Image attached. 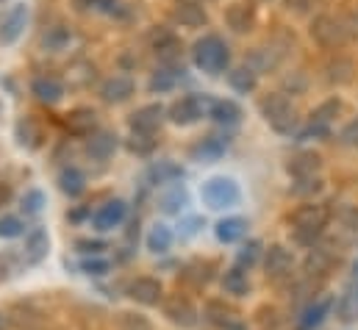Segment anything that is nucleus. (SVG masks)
Listing matches in <instances>:
<instances>
[{"label":"nucleus","instance_id":"58","mask_svg":"<svg viewBox=\"0 0 358 330\" xmlns=\"http://www.w3.org/2000/svg\"><path fill=\"white\" fill-rule=\"evenodd\" d=\"M356 145H358V142H356Z\"/></svg>","mask_w":358,"mask_h":330},{"label":"nucleus","instance_id":"16","mask_svg":"<svg viewBox=\"0 0 358 330\" xmlns=\"http://www.w3.org/2000/svg\"><path fill=\"white\" fill-rule=\"evenodd\" d=\"M173 20L180 28H206L208 25V14L197 0H178L173 8Z\"/></svg>","mask_w":358,"mask_h":330},{"label":"nucleus","instance_id":"49","mask_svg":"<svg viewBox=\"0 0 358 330\" xmlns=\"http://www.w3.org/2000/svg\"><path fill=\"white\" fill-rule=\"evenodd\" d=\"M306 76H303V73H292V76H286V78H283V86H286V89H292V94H297V92H303V89H306Z\"/></svg>","mask_w":358,"mask_h":330},{"label":"nucleus","instance_id":"52","mask_svg":"<svg viewBox=\"0 0 358 330\" xmlns=\"http://www.w3.org/2000/svg\"><path fill=\"white\" fill-rule=\"evenodd\" d=\"M220 330H248V325H245V322H242L236 314H231V317H228V320L220 325Z\"/></svg>","mask_w":358,"mask_h":330},{"label":"nucleus","instance_id":"42","mask_svg":"<svg viewBox=\"0 0 358 330\" xmlns=\"http://www.w3.org/2000/svg\"><path fill=\"white\" fill-rule=\"evenodd\" d=\"M259 258H262V242L253 239V242H248L245 248L239 250V255H236V266H242V269H253Z\"/></svg>","mask_w":358,"mask_h":330},{"label":"nucleus","instance_id":"22","mask_svg":"<svg viewBox=\"0 0 358 330\" xmlns=\"http://www.w3.org/2000/svg\"><path fill=\"white\" fill-rule=\"evenodd\" d=\"M334 297H325V300H314L306 311H303V317L297 320V330H320L325 325V320H328V314H331V308H334Z\"/></svg>","mask_w":358,"mask_h":330},{"label":"nucleus","instance_id":"55","mask_svg":"<svg viewBox=\"0 0 358 330\" xmlns=\"http://www.w3.org/2000/svg\"><path fill=\"white\" fill-rule=\"evenodd\" d=\"M8 200H11V189H8L6 183H0V208H3Z\"/></svg>","mask_w":358,"mask_h":330},{"label":"nucleus","instance_id":"43","mask_svg":"<svg viewBox=\"0 0 358 330\" xmlns=\"http://www.w3.org/2000/svg\"><path fill=\"white\" fill-rule=\"evenodd\" d=\"M117 330H153V325H150V320L142 317V314L122 311L120 320H117Z\"/></svg>","mask_w":358,"mask_h":330},{"label":"nucleus","instance_id":"28","mask_svg":"<svg viewBox=\"0 0 358 330\" xmlns=\"http://www.w3.org/2000/svg\"><path fill=\"white\" fill-rule=\"evenodd\" d=\"M186 206H189V194H186V189L178 186V183H173L170 189H164V192L159 194V208H162L164 214H170V217L180 214Z\"/></svg>","mask_w":358,"mask_h":330},{"label":"nucleus","instance_id":"57","mask_svg":"<svg viewBox=\"0 0 358 330\" xmlns=\"http://www.w3.org/2000/svg\"><path fill=\"white\" fill-rule=\"evenodd\" d=\"M0 3H3V0H0Z\"/></svg>","mask_w":358,"mask_h":330},{"label":"nucleus","instance_id":"9","mask_svg":"<svg viewBox=\"0 0 358 330\" xmlns=\"http://www.w3.org/2000/svg\"><path fill=\"white\" fill-rule=\"evenodd\" d=\"M128 297L139 306H159L164 300V283L150 275H139L128 283Z\"/></svg>","mask_w":358,"mask_h":330},{"label":"nucleus","instance_id":"36","mask_svg":"<svg viewBox=\"0 0 358 330\" xmlns=\"http://www.w3.org/2000/svg\"><path fill=\"white\" fill-rule=\"evenodd\" d=\"M339 111H342V103H339L336 97H331V100L320 103V106L311 111V122H314V125H322V128H331L334 120L339 117Z\"/></svg>","mask_w":358,"mask_h":330},{"label":"nucleus","instance_id":"44","mask_svg":"<svg viewBox=\"0 0 358 330\" xmlns=\"http://www.w3.org/2000/svg\"><path fill=\"white\" fill-rule=\"evenodd\" d=\"M22 234H25V222L20 217H11V214L0 217V239H17Z\"/></svg>","mask_w":358,"mask_h":330},{"label":"nucleus","instance_id":"5","mask_svg":"<svg viewBox=\"0 0 358 330\" xmlns=\"http://www.w3.org/2000/svg\"><path fill=\"white\" fill-rule=\"evenodd\" d=\"M308 34H311V39L320 48H328V50H336V48H342L350 39L348 36V28H345V20L342 17H334V14H317L311 20Z\"/></svg>","mask_w":358,"mask_h":330},{"label":"nucleus","instance_id":"7","mask_svg":"<svg viewBox=\"0 0 358 330\" xmlns=\"http://www.w3.org/2000/svg\"><path fill=\"white\" fill-rule=\"evenodd\" d=\"M150 45H153V53L162 62V67H178L180 56H183V45H180V39L173 31H167V28L153 31L150 34Z\"/></svg>","mask_w":358,"mask_h":330},{"label":"nucleus","instance_id":"33","mask_svg":"<svg viewBox=\"0 0 358 330\" xmlns=\"http://www.w3.org/2000/svg\"><path fill=\"white\" fill-rule=\"evenodd\" d=\"M125 148H128V153H134V156H139V159H148V156L156 153L159 139H156V134H131V136L125 139Z\"/></svg>","mask_w":358,"mask_h":330},{"label":"nucleus","instance_id":"39","mask_svg":"<svg viewBox=\"0 0 358 330\" xmlns=\"http://www.w3.org/2000/svg\"><path fill=\"white\" fill-rule=\"evenodd\" d=\"M20 208L25 217H39L45 211V194L39 189H28L22 197H20Z\"/></svg>","mask_w":358,"mask_h":330},{"label":"nucleus","instance_id":"54","mask_svg":"<svg viewBox=\"0 0 358 330\" xmlns=\"http://www.w3.org/2000/svg\"><path fill=\"white\" fill-rule=\"evenodd\" d=\"M67 217H70V222H81V220H87V217L92 220V211L90 208H78V211H73V214H67Z\"/></svg>","mask_w":358,"mask_h":330},{"label":"nucleus","instance_id":"38","mask_svg":"<svg viewBox=\"0 0 358 330\" xmlns=\"http://www.w3.org/2000/svg\"><path fill=\"white\" fill-rule=\"evenodd\" d=\"M353 70H356V64H353L348 56H336V59H331V64H328V81L348 83L353 78Z\"/></svg>","mask_w":358,"mask_h":330},{"label":"nucleus","instance_id":"25","mask_svg":"<svg viewBox=\"0 0 358 330\" xmlns=\"http://www.w3.org/2000/svg\"><path fill=\"white\" fill-rule=\"evenodd\" d=\"M245 234H248V220H242V217H225L214 225V236L222 245H234V242L245 239Z\"/></svg>","mask_w":358,"mask_h":330},{"label":"nucleus","instance_id":"27","mask_svg":"<svg viewBox=\"0 0 358 330\" xmlns=\"http://www.w3.org/2000/svg\"><path fill=\"white\" fill-rule=\"evenodd\" d=\"M59 189L67 194V197H81L87 192V175L78 169V166H64L59 172Z\"/></svg>","mask_w":358,"mask_h":330},{"label":"nucleus","instance_id":"24","mask_svg":"<svg viewBox=\"0 0 358 330\" xmlns=\"http://www.w3.org/2000/svg\"><path fill=\"white\" fill-rule=\"evenodd\" d=\"M334 266V252L325 248H314L308 250V255H306V261H303V269H306V278H322V275H328V269Z\"/></svg>","mask_w":358,"mask_h":330},{"label":"nucleus","instance_id":"6","mask_svg":"<svg viewBox=\"0 0 358 330\" xmlns=\"http://www.w3.org/2000/svg\"><path fill=\"white\" fill-rule=\"evenodd\" d=\"M208 100L206 94H183L167 108V120L173 125H194L208 114Z\"/></svg>","mask_w":358,"mask_h":330},{"label":"nucleus","instance_id":"4","mask_svg":"<svg viewBox=\"0 0 358 330\" xmlns=\"http://www.w3.org/2000/svg\"><path fill=\"white\" fill-rule=\"evenodd\" d=\"M200 197L208 208L214 211H222V208H234L242 197L239 192V183L234 178H225V175H217V178H208L200 189Z\"/></svg>","mask_w":358,"mask_h":330},{"label":"nucleus","instance_id":"13","mask_svg":"<svg viewBox=\"0 0 358 330\" xmlns=\"http://www.w3.org/2000/svg\"><path fill=\"white\" fill-rule=\"evenodd\" d=\"M120 148V136L108 128H97L87 139V156L92 162H108Z\"/></svg>","mask_w":358,"mask_h":330},{"label":"nucleus","instance_id":"41","mask_svg":"<svg viewBox=\"0 0 358 330\" xmlns=\"http://www.w3.org/2000/svg\"><path fill=\"white\" fill-rule=\"evenodd\" d=\"M231 314H234V311H231L222 300H208V303H206V308H203V317H206L211 325H217V328H220Z\"/></svg>","mask_w":358,"mask_h":330},{"label":"nucleus","instance_id":"11","mask_svg":"<svg viewBox=\"0 0 358 330\" xmlns=\"http://www.w3.org/2000/svg\"><path fill=\"white\" fill-rule=\"evenodd\" d=\"M264 269H267V278H272V280L289 278L294 269V252L286 245H269L264 250Z\"/></svg>","mask_w":358,"mask_h":330},{"label":"nucleus","instance_id":"18","mask_svg":"<svg viewBox=\"0 0 358 330\" xmlns=\"http://www.w3.org/2000/svg\"><path fill=\"white\" fill-rule=\"evenodd\" d=\"M31 94L45 106H56L64 100V83L56 76H36L31 81Z\"/></svg>","mask_w":358,"mask_h":330},{"label":"nucleus","instance_id":"15","mask_svg":"<svg viewBox=\"0 0 358 330\" xmlns=\"http://www.w3.org/2000/svg\"><path fill=\"white\" fill-rule=\"evenodd\" d=\"M48 252H50V236H48L45 228H34V231L25 234V245H22L25 264L36 266V264H42L48 258Z\"/></svg>","mask_w":358,"mask_h":330},{"label":"nucleus","instance_id":"31","mask_svg":"<svg viewBox=\"0 0 358 330\" xmlns=\"http://www.w3.org/2000/svg\"><path fill=\"white\" fill-rule=\"evenodd\" d=\"M14 134H17V142H20V148H28V150L39 148V139H42V128L36 125V120H34V117H22V120L17 122V128H14Z\"/></svg>","mask_w":358,"mask_h":330},{"label":"nucleus","instance_id":"53","mask_svg":"<svg viewBox=\"0 0 358 330\" xmlns=\"http://www.w3.org/2000/svg\"><path fill=\"white\" fill-rule=\"evenodd\" d=\"M342 20H345V28H348V36H358V14L342 17Z\"/></svg>","mask_w":358,"mask_h":330},{"label":"nucleus","instance_id":"19","mask_svg":"<svg viewBox=\"0 0 358 330\" xmlns=\"http://www.w3.org/2000/svg\"><path fill=\"white\" fill-rule=\"evenodd\" d=\"M25 22H28V8H25L22 3L11 6V11H8V14L3 17V22H0V42H3V45L17 42L20 34L25 31Z\"/></svg>","mask_w":358,"mask_h":330},{"label":"nucleus","instance_id":"30","mask_svg":"<svg viewBox=\"0 0 358 330\" xmlns=\"http://www.w3.org/2000/svg\"><path fill=\"white\" fill-rule=\"evenodd\" d=\"M183 73V67H162V70H156L153 76H150V92L153 94H164V92H170V89H176L178 81L183 78L180 76Z\"/></svg>","mask_w":358,"mask_h":330},{"label":"nucleus","instance_id":"56","mask_svg":"<svg viewBox=\"0 0 358 330\" xmlns=\"http://www.w3.org/2000/svg\"><path fill=\"white\" fill-rule=\"evenodd\" d=\"M8 328H11V320H8L6 311H0V330H8Z\"/></svg>","mask_w":358,"mask_h":330},{"label":"nucleus","instance_id":"48","mask_svg":"<svg viewBox=\"0 0 358 330\" xmlns=\"http://www.w3.org/2000/svg\"><path fill=\"white\" fill-rule=\"evenodd\" d=\"M328 136H331V128H322L314 122H308V128L300 134V139H328Z\"/></svg>","mask_w":358,"mask_h":330},{"label":"nucleus","instance_id":"17","mask_svg":"<svg viewBox=\"0 0 358 330\" xmlns=\"http://www.w3.org/2000/svg\"><path fill=\"white\" fill-rule=\"evenodd\" d=\"M164 317L173 322V325H178V328L189 330L197 325V311H194V306L186 300V297H170L167 303H164Z\"/></svg>","mask_w":358,"mask_h":330},{"label":"nucleus","instance_id":"50","mask_svg":"<svg viewBox=\"0 0 358 330\" xmlns=\"http://www.w3.org/2000/svg\"><path fill=\"white\" fill-rule=\"evenodd\" d=\"M94 11H103V14H117L120 11V0H87Z\"/></svg>","mask_w":358,"mask_h":330},{"label":"nucleus","instance_id":"12","mask_svg":"<svg viewBox=\"0 0 358 330\" xmlns=\"http://www.w3.org/2000/svg\"><path fill=\"white\" fill-rule=\"evenodd\" d=\"M134 92H136V83L131 76H108L100 83V100L108 106H120V103L131 100Z\"/></svg>","mask_w":358,"mask_h":330},{"label":"nucleus","instance_id":"3","mask_svg":"<svg viewBox=\"0 0 358 330\" xmlns=\"http://www.w3.org/2000/svg\"><path fill=\"white\" fill-rule=\"evenodd\" d=\"M262 114H264V120L269 122V128L278 131V134H283V136L294 134L297 125H300V117H297L292 100L286 94H280V92H269L267 97L262 100Z\"/></svg>","mask_w":358,"mask_h":330},{"label":"nucleus","instance_id":"46","mask_svg":"<svg viewBox=\"0 0 358 330\" xmlns=\"http://www.w3.org/2000/svg\"><path fill=\"white\" fill-rule=\"evenodd\" d=\"M76 250L84 252V255H100L103 250H108V245L103 239H78L76 242Z\"/></svg>","mask_w":358,"mask_h":330},{"label":"nucleus","instance_id":"10","mask_svg":"<svg viewBox=\"0 0 358 330\" xmlns=\"http://www.w3.org/2000/svg\"><path fill=\"white\" fill-rule=\"evenodd\" d=\"M125 217H128V203L125 200H108L92 214V228L100 234H108V231L120 228L125 222Z\"/></svg>","mask_w":358,"mask_h":330},{"label":"nucleus","instance_id":"45","mask_svg":"<svg viewBox=\"0 0 358 330\" xmlns=\"http://www.w3.org/2000/svg\"><path fill=\"white\" fill-rule=\"evenodd\" d=\"M81 272H84V275H90V278H106V275L111 272V264H108L106 258L92 255V258H87V261L81 264Z\"/></svg>","mask_w":358,"mask_h":330},{"label":"nucleus","instance_id":"20","mask_svg":"<svg viewBox=\"0 0 358 330\" xmlns=\"http://www.w3.org/2000/svg\"><path fill=\"white\" fill-rule=\"evenodd\" d=\"M64 125H67V131L73 136H92L97 131V111L90 108V106H78V108H73L67 114Z\"/></svg>","mask_w":358,"mask_h":330},{"label":"nucleus","instance_id":"23","mask_svg":"<svg viewBox=\"0 0 358 330\" xmlns=\"http://www.w3.org/2000/svg\"><path fill=\"white\" fill-rule=\"evenodd\" d=\"M206 117L214 120V122H220V125H236V122L242 120V108H239V103H234V100L211 97V100H208V114H206Z\"/></svg>","mask_w":358,"mask_h":330},{"label":"nucleus","instance_id":"35","mask_svg":"<svg viewBox=\"0 0 358 330\" xmlns=\"http://www.w3.org/2000/svg\"><path fill=\"white\" fill-rule=\"evenodd\" d=\"M70 42H73V31H70L67 25L48 28V34L42 36V48L50 50V53H62V50H67Z\"/></svg>","mask_w":358,"mask_h":330},{"label":"nucleus","instance_id":"8","mask_svg":"<svg viewBox=\"0 0 358 330\" xmlns=\"http://www.w3.org/2000/svg\"><path fill=\"white\" fill-rule=\"evenodd\" d=\"M164 120H167V108L162 103H148L128 117V128L131 134H156Z\"/></svg>","mask_w":358,"mask_h":330},{"label":"nucleus","instance_id":"40","mask_svg":"<svg viewBox=\"0 0 358 330\" xmlns=\"http://www.w3.org/2000/svg\"><path fill=\"white\" fill-rule=\"evenodd\" d=\"M289 192H292L294 197H314V194L322 192V178H320V175H314V178H297V180L289 186Z\"/></svg>","mask_w":358,"mask_h":330},{"label":"nucleus","instance_id":"1","mask_svg":"<svg viewBox=\"0 0 358 330\" xmlns=\"http://www.w3.org/2000/svg\"><path fill=\"white\" fill-rule=\"evenodd\" d=\"M331 222V208L325 203H303L297 206L292 214H289V225L294 231V242L303 245V248H314V242L325 234Z\"/></svg>","mask_w":358,"mask_h":330},{"label":"nucleus","instance_id":"14","mask_svg":"<svg viewBox=\"0 0 358 330\" xmlns=\"http://www.w3.org/2000/svg\"><path fill=\"white\" fill-rule=\"evenodd\" d=\"M225 150H228V139L211 134V136H203L197 145H192L189 156H192L197 164H214V162H220V159L225 156Z\"/></svg>","mask_w":358,"mask_h":330},{"label":"nucleus","instance_id":"51","mask_svg":"<svg viewBox=\"0 0 358 330\" xmlns=\"http://www.w3.org/2000/svg\"><path fill=\"white\" fill-rule=\"evenodd\" d=\"M342 142H348V145H350V142L356 145V142H358V120H353V122H350V125L342 131Z\"/></svg>","mask_w":358,"mask_h":330},{"label":"nucleus","instance_id":"32","mask_svg":"<svg viewBox=\"0 0 358 330\" xmlns=\"http://www.w3.org/2000/svg\"><path fill=\"white\" fill-rule=\"evenodd\" d=\"M225 22H228L231 31H236V34H248V31L253 28V14L248 11V6L234 3V6L225 8Z\"/></svg>","mask_w":358,"mask_h":330},{"label":"nucleus","instance_id":"26","mask_svg":"<svg viewBox=\"0 0 358 330\" xmlns=\"http://www.w3.org/2000/svg\"><path fill=\"white\" fill-rule=\"evenodd\" d=\"M173 242H176V234H173V228L164 225V222H156V225L148 231V239H145V245H148V250H150L153 255L170 252Z\"/></svg>","mask_w":358,"mask_h":330},{"label":"nucleus","instance_id":"37","mask_svg":"<svg viewBox=\"0 0 358 330\" xmlns=\"http://www.w3.org/2000/svg\"><path fill=\"white\" fill-rule=\"evenodd\" d=\"M228 83H231L236 92H242V94H250V92L256 89V83H259V76L245 64V67H236V70L228 73Z\"/></svg>","mask_w":358,"mask_h":330},{"label":"nucleus","instance_id":"29","mask_svg":"<svg viewBox=\"0 0 358 330\" xmlns=\"http://www.w3.org/2000/svg\"><path fill=\"white\" fill-rule=\"evenodd\" d=\"M222 289H225V294L248 297V294H250L248 269H242V266H231V269H225V275H222Z\"/></svg>","mask_w":358,"mask_h":330},{"label":"nucleus","instance_id":"47","mask_svg":"<svg viewBox=\"0 0 358 330\" xmlns=\"http://www.w3.org/2000/svg\"><path fill=\"white\" fill-rule=\"evenodd\" d=\"M203 225H206V222H203V217H186V220H180V225H178L180 236H183V239H192Z\"/></svg>","mask_w":358,"mask_h":330},{"label":"nucleus","instance_id":"2","mask_svg":"<svg viewBox=\"0 0 358 330\" xmlns=\"http://www.w3.org/2000/svg\"><path fill=\"white\" fill-rule=\"evenodd\" d=\"M192 62L206 76H222L231 64V50L217 34H206L192 45Z\"/></svg>","mask_w":358,"mask_h":330},{"label":"nucleus","instance_id":"34","mask_svg":"<svg viewBox=\"0 0 358 330\" xmlns=\"http://www.w3.org/2000/svg\"><path fill=\"white\" fill-rule=\"evenodd\" d=\"M148 178L156 183V186H164V183H176L183 178V166L176 164V162H159V164L150 166Z\"/></svg>","mask_w":358,"mask_h":330},{"label":"nucleus","instance_id":"21","mask_svg":"<svg viewBox=\"0 0 358 330\" xmlns=\"http://www.w3.org/2000/svg\"><path fill=\"white\" fill-rule=\"evenodd\" d=\"M320 169H322V156L314 153V150H303V153L292 156L289 164H286V172L294 180L297 178H314V175H320Z\"/></svg>","mask_w":358,"mask_h":330}]
</instances>
